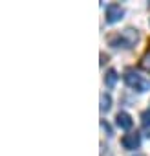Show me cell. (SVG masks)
I'll return each instance as SVG.
<instances>
[{
    "label": "cell",
    "mask_w": 150,
    "mask_h": 156,
    "mask_svg": "<svg viewBox=\"0 0 150 156\" xmlns=\"http://www.w3.org/2000/svg\"><path fill=\"white\" fill-rule=\"evenodd\" d=\"M117 79H119L117 72H115L114 68H110V70L106 72V75H104V85H106L108 88H114V87H115V83H117Z\"/></svg>",
    "instance_id": "obj_6"
},
{
    "label": "cell",
    "mask_w": 150,
    "mask_h": 156,
    "mask_svg": "<svg viewBox=\"0 0 150 156\" xmlns=\"http://www.w3.org/2000/svg\"><path fill=\"white\" fill-rule=\"evenodd\" d=\"M115 125H117L121 130H130V129L134 127V119H132V116H130L128 112L119 110V112L115 114Z\"/></svg>",
    "instance_id": "obj_5"
},
{
    "label": "cell",
    "mask_w": 150,
    "mask_h": 156,
    "mask_svg": "<svg viewBox=\"0 0 150 156\" xmlns=\"http://www.w3.org/2000/svg\"><path fill=\"white\" fill-rule=\"evenodd\" d=\"M123 79H124V83H126L132 90H135V92H139V94L150 90V77H146L145 73H141V72L135 70V68H128V70L124 72V75H123Z\"/></svg>",
    "instance_id": "obj_1"
},
{
    "label": "cell",
    "mask_w": 150,
    "mask_h": 156,
    "mask_svg": "<svg viewBox=\"0 0 150 156\" xmlns=\"http://www.w3.org/2000/svg\"><path fill=\"white\" fill-rule=\"evenodd\" d=\"M121 145L126 149V151H137L141 147V134L135 130V132H128L121 138Z\"/></svg>",
    "instance_id": "obj_4"
},
{
    "label": "cell",
    "mask_w": 150,
    "mask_h": 156,
    "mask_svg": "<svg viewBox=\"0 0 150 156\" xmlns=\"http://www.w3.org/2000/svg\"><path fill=\"white\" fill-rule=\"evenodd\" d=\"M141 123H143V127H150V108L141 112Z\"/></svg>",
    "instance_id": "obj_9"
},
{
    "label": "cell",
    "mask_w": 150,
    "mask_h": 156,
    "mask_svg": "<svg viewBox=\"0 0 150 156\" xmlns=\"http://www.w3.org/2000/svg\"><path fill=\"white\" fill-rule=\"evenodd\" d=\"M137 41H139V33H137V30H134V28H126V30H123L121 33H115V35H112V37L108 39V42H110L112 48H123V50L134 48Z\"/></svg>",
    "instance_id": "obj_2"
},
{
    "label": "cell",
    "mask_w": 150,
    "mask_h": 156,
    "mask_svg": "<svg viewBox=\"0 0 150 156\" xmlns=\"http://www.w3.org/2000/svg\"><path fill=\"white\" fill-rule=\"evenodd\" d=\"M146 138H150V130H148V132H146Z\"/></svg>",
    "instance_id": "obj_11"
},
{
    "label": "cell",
    "mask_w": 150,
    "mask_h": 156,
    "mask_svg": "<svg viewBox=\"0 0 150 156\" xmlns=\"http://www.w3.org/2000/svg\"><path fill=\"white\" fill-rule=\"evenodd\" d=\"M101 127H103V130H106V136H114V130H112V127L104 121V119H101Z\"/></svg>",
    "instance_id": "obj_10"
},
{
    "label": "cell",
    "mask_w": 150,
    "mask_h": 156,
    "mask_svg": "<svg viewBox=\"0 0 150 156\" xmlns=\"http://www.w3.org/2000/svg\"><path fill=\"white\" fill-rule=\"evenodd\" d=\"M124 17V9L121 4H108L106 6V13H104V19H106V24H115L119 22L121 19Z\"/></svg>",
    "instance_id": "obj_3"
},
{
    "label": "cell",
    "mask_w": 150,
    "mask_h": 156,
    "mask_svg": "<svg viewBox=\"0 0 150 156\" xmlns=\"http://www.w3.org/2000/svg\"><path fill=\"white\" fill-rule=\"evenodd\" d=\"M99 108H101L103 114L112 108V96H110V94H106V92L101 94V105H99Z\"/></svg>",
    "instance_id": "obj_7"
},
{
    "label": "cell",
    "mask_w": 150,
    "mask_h": 156,
    "mask_svg": "<svg viewBox=\"0 0 150 156\" xmlns=\"http://www.w3.org/2000/svg\"><path fill=\"white\" fill-rule=\"evenodd\" d=\"M139 66L150 73V48H148V51H146V53L141 57V62H139Z\"/></svg>",
    "instance_id": "obj_8"
}]
</instances>
